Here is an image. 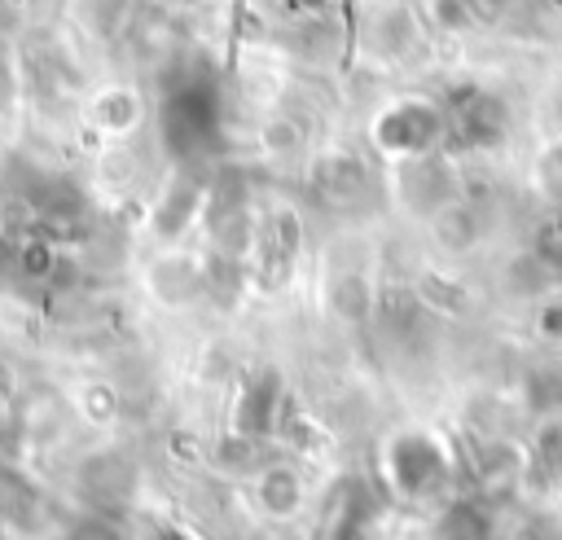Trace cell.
I'll use <instances>...</instances> for the list:
<instances>
[{"mask_svg": "<svg viewBox=\"0 0 562 540\" xmlns=\"http://www.w3.org/2000/svg\"><path fill=\"white\" fill-rule=\"evenodd\" d=\"M448 136V119H443V105L426 101V97H400L391 101L378 119H373V140L382 154L391 158H422V154H435L439 140Z\"/></svg>", "mask_w": 562, "mask_h": 540, "instance_id": "obj_1", "label": "cell"}, {"mask_svg": "<svg viewBox=\"0 0 562 540\" xmlns=\"http://www.w3.org/2000/svg\"><path fill=\"white\" fill-rule=\"evenodd\" d=\"M386 474L400 496H430L448 483V452L426 430H404L386 448Z\"/></svg>", "mask_w": 562, "mask_h": 540, "instance_id": "obj_2", "label": "cell"}, {"mask_svg": "<svg viewBox=\"0 0 562 540\" xmlns=\"http://www.w3.org/2000/svg\"><path fill=\"white\" fill-rule=\"evenodd\" d=\"M448 119V132L457 145L465 149H487V145H501L505 132H509V105L496 97V92H483V88H465L448 101L443 110Z\"/></svg>", "mask_w": 562, "mask_h": 540, "instance_id": "obj_3", "label": "cell"}, {"mask_svg": "<svg viewBox=\"0 0 562 540\" xmlns=\"http://www.w3.org/2000/svg\"><path fill=\"white\" fill-rule=\"evenodd\" d=\"M400 198L413 211L435 215L443 202H452L461 193H457V176L448 171V162L435 158V154H422V158H404L400 162Z\"/></svg>", "mask_w": 562, "mask_h": 540, "instance_id": "obj_4", "label": "cell"}, {"mask_svg": "<svg viewBox=\"0 0 562 540\" xmlns=\"http://www.w3.org/2000/svg\"><path fill=\"white\" fill-rule=\"evenodd\" d=\"M312 189L325 198V206H351L369 189V171L351 154H329L312 167Z\"/></svg>", "mask_w": 562, "mask_h": 540, "instance_id": "obj_5", "label": "cell"}, {"mask_svg": "<svg viewBox=\"0 0 562 540\" xmlns=\"http://www.w3.org/2000/svg\"><path fill=\"white\" fill-rule=\"evenodd\" d=\"M430 220V233H435V241L443 246V250H474L479 246V237H483V211H479V202H470V198H452V202H443L435 215H426Z\"/></svg>", "mask_w": 562, "mask_h": 540, "instance_id": "obj_6", "label": "cell"}, {"mask_svg": "<svg viewBox=\"0 0 562 540\" xmlns=\"http://www.w3.org/2000/svg\"><path fill=\"white\" fill-rule=\"evenodd\" d=\"M140 119H145V101L127 83H114V88L97 92V101H92V123L114 140H127L140 127Z\"/></svg>", "mask_w": 562, "mask_h": 540, "instance_id": "obj_7", "label": "cell"}, {"mask_svg": "<svg viewBox=\"0 0 562 540\" xmlns=\"http://www.w3.org/2000/svg\"><path fill=\"white\" fill-rule=\"evenodd\" d=\"M149 285H154V294H158L162 303H189L193 294H202L206 272H202V263L189 259V255H167V259L154 263Z\"/></svg>", "mask_w": 562, "mask_h": 540, "instance_id": "obj_8", "label": "cell"}, {"mask_svg": "<svg viewBox=\"0 0 562 540\" xmlns=\"http://www.w3.org/2000/svg\"><path fill=\"white\" fill-rule=\"evenodd\" d=\"M518 400L540 421L558 417L562 413V364H531L518 382Z\"/></svg>", "mask_w": 562, "mask_h": 540, "instance_id": "obj_9", "label": "cell"}, {"mask_svg": "<svg viewBox=\"0 0 562 540\" xmlns=\"http://www.w3.org/2000/svg\"><path fill=\"white\" fill-rule=\"evenodd\" d=\"M435 540H492V518L479 500H452L435 522Z\"/></svg>", "mask_w": 562, "mask_h": 540, "instance_id": "obj_10", "label": "cell"}, {"mask_svg": "<svg viewBox=\"0 0 562 540\" xmlns=\"http://www.w3.org/2000/svg\"><path fill=\"white\" fill-rule=\"evenodd\" d=\"M549 281H553V272L544 268V259H540L531 246L505 263V290H509L514 299H540V294L549 290Z\"/></svg>", "mask_w": 562, "mask_h": 540, "instance_id": "obj_11", "label": "cell"}, {"mask_svg": "<svg viewBox=\"0 0 562 540\" xmlns=\"http://www.w3.org/2000/svg\"><path fill=\"white\" fill-rule=\"evenodd\" d=\"M417 303H422V307H435V312H452V316L470 312L465 285L452 281V277H443V272H422V277H417Z\"/></svg>", "mask_w": 562, "mask_h": 540, "instance_id": "obj_12", "label": "cell"}, {"mask_svg": "<svg viewBox=\"0 0 562 540\" xmlns=\"http://www.w3.org/2000/svg\"><path fill=\"white\" fill-rule=\"evenodd\" d=\"M329 307H334L338 316H347V320H364L369 307H373V290H369V281H364L360 272H342V277H334V285H329Z\"/></svg>", "mask_w": 562, "mask_h": 540, "instance_id": "obj_13", "label": "cell"}, {"mask_svg": "<svg viewBox=\"0 0 562 540\" xmlns=\"http://www.w3.org/2000/svg\"><path fill=\"white\" fill-rule=\"evenodd\" d=\"M373 40H378L382 53H404V48L417 40L413 13H408L404 4H386V9L378 13V22H373Z\"/></svg>", "mask_w": 562, "mask_h": 540, "instance_id": "obj_14", "label": "cell"}, {"mask_svg": "<svg viewBox=\"0 0 562 540\" xmlns=\"http://www.w3.org/2000/svg\"><path fill=\"white\" fill-rule=\"evenodd\" d=\"M114 408H119L114 386H105V382H97V378H88V382L75 386V413H83L88 421L105 426V421H114Z\"/></svg>", "mask_w": 562, "mask_h": 540, "instance_id": "obj_15", "label": "cell"}, {"mask_svg": "<svg viewBox=\"0 0 562 540\" xmlns=\"http://www.w3.org/2000/svg\"><path fill=\"white\" fill-rule=\"evenodd\" d=\"M259 496H263V505H268L272 514L294 509V505H299V479H294V470H285V465L263 470V474H259Z\"/></svg>", "mask_w": 562, "mask_h": 540, "instance_id": "obj_16", "label": "cell"}, {"mask_svg": "<svg viewBox=\"0 0 562 540\" xmlns=\"http://www.w3.org/2000/svg\"><path fill=\"white\" fill-rule=\"evenodd\" d=\"M536 465L549 479H562V413L540 426V435H536Z\"/></svg>", "mask_w": 562, "mask_h": 540, "instance_id": "obj_17", "label": "cell"}, {"mask_svg": "<svg viewBox=\"0 0 562 540\" xmlns=\"http://www.w3.org/2000/svg\"><path fill=\"white\" fill-rule=\"evenodd\" d=\"M101 180L110 184V189H127V184H136V154L127 149V145H110L105 154H101Z\"/></svg>", "mask_w": 562, "mask_h": 540, "instance_id": "obj_18", "label": "cell"}, {"mask_svg": "<svg viewBox=\"0 0 562 540\" xmlns=\"http://www.w3.org/2000/svg\"><path fill=\"white\" fill-rule=\"evenodd\" d=\"M531 250L544 259V268H549L553 277L562 272V215H553L549 224H540V233H536Z\"/></svg>", "mask_w": 562, "mask_h": 540, "instance_id": "obj_19", "label": "cell"}, {"mask_svg": "<svg viewBox=\"0 0 562 540\" xmlns=\"http://www.w3.org/2000/svg\"><path fill=\"white\" fill-rule=\"evenodd\" d=\"M430 18L443 31H465L474 26V0H430Z\"/></svg>", "mask_w": 562, "mask_h": 540, "instance_id": "obj_20", "label": "cell"}, {"mask_svg": "<svg viewBox=\"0 0 562 540\" xmlns=\"http://www.w3.org/2000/svg\"><path fill=\"white\" fill-rule=\"evenodd\" d=\"M536 334H540L544 342H562V299L540 303V312H536Z\"/></svg>", "mask_w": 562, "mask_h": 540, "instance_id": "obj_21", "label": "cell"}, {"mask_svg": "<svg viewBox=\"0 0 562 540\" xmlns=\"http://www.w3.org/2000/svg\"><path fill=\"white\" fill-rule=\"evenodd\" d=\"M180 4H193V0H180Z\"/></svg>", "mask_w": 562, "mask_h": 540, "instance_id": "obj_22", "label": "cell"}]
</instances>
